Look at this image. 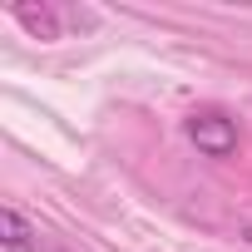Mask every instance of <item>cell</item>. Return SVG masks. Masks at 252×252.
<instances>
[{
    "mask_svg": "<svg viewBox=\"0 0 252 252\" xmlns=\"http://www.w3.org/2000/svg\"><path fill=\"white\" fill-rule=\"evenodd\" d=\"M188 139L208 154V158H227V154H237V124L222 114V109H198V114H188Z\"/></svg>",
    "mask_w": 252,
    "mask_h": 252,
    "instance_id": "1",
    "label": "cell"
},
{
    "mask_svg": "<svg viewBox=\"0 0 252 252\" xmlns=\"http://www.w3.org/2000/svg\"><path fill=\"white\" fill-rule=\"evenodd\" d=\"M10 20H20L35 40H60V30H64V10H55V5H10Z\"/></svg>",
    "mask_w": 252,
    "mask_h": 252,
    "instance_id": "2",
    "label": "cell"
},
{
    "mask_svg": "<svg viewBox=\"0 0 252 252\" xmlns=\"http://www.w3.org/2000/svg\"><path fill=\"white\" fill-rule=\"evenodd\" d=\"M0 222H5V247H10V252H25V242H30V232H35V227H30L15 208L0 213Z\"/></svg>",
    "mask_w": 252,
    "mask_h": 252,
    "instance_id": "3",
    "label": "cell"
},
{
    "mask_svg": "<svg viewBox=\"0 0 252 252\" xmlns=\"http://www.w3.org/2000/svg\"><path fill=\"white\" fill-rule=\"evenodd\" d=\"M25 252H74V247H69L64 237H55V232H40V227H35V232H30V242H25Z\"/></svg>",
    "mask_w": 252,
    "mask_h": 252,
    "instance_id": "4",
    "label": "cell"
},
{
    "mask_svg": "<svg viewBox=\"0 0 252 252\" xmlns=\"http://www.w3.org/2000/svg\"><path fill=\"white\" fill-rule=\"evenodd\" d=\"M242 237H247V242H252V227H247V232H242Z\"/></svg>",
    "mask_w": 252,
    "mask_h": 252,
    "instance_id": "5",
    "label": "cell"
}]
</instances>
